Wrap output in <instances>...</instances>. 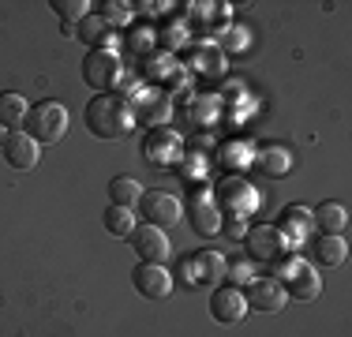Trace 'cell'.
<instances>
[{"label": "cell", "mask_w": 352, "mask_h": 337, "mask_svg": "<svg viewBox=\"0 0 352 337\" xmlns=\"http://www.w3.org/2000/svg\"><path fill=\"white\" fill-rule=\"evenodd\" d=\"M131 124H135V116H131V105L124 98H116V94L90 98V105H87L90 135H98V139H124L131 131Z\"/></svg>", "instance_id": "obj_1"}, {"label": "cell", "mask_w": 352, "mask_h": 337, "mask_svg": "<svg viewBox=\"0 0 352 337\" xmlns=\"http://www.w3.org/2000/svg\"><path fill=\"white\" fill-rule=\"evenodd\" d=\"M274 281L285 289V296H292V300H315L318 292H322V281H318V274H315V266L311 263H304V259H278L274 263Z\"/></svg>", "instance_id": "obj_2"}, {"label": "cell", "mask_w": 352, "mask_h": 337, "mask_svg": "<svg viewBox=\"0 0 352 337\" xmlns=\"http://www.w3.org/2000/svg\"><path fill=\"white\" fill-rule=\"evenodd\" d=\"M23 128H27V135L38 142V146L60 142L64 131H68V109H64L60 101H38V105H30Z\"/></svg>", "instance_id": "obj_3"}, {"label": "cell", "mask_w": 352, "mask_h": 337, "mask_svg": "<svg viewBox=\"0 0 352 337\" xmlns=\"http://www.w3.org/2000/svg\"><path fill=\"white\" fill-rule=\"evenodd\" d=\"M124 79V61L113 49H90L87 61H82V83L94 87L98 94H109L116 83Z\"/></svg>", "instance_id": "obj_4"}, {"label": "cell", "mask_w": 352, "mask_h": 337, "mask_svg": "<svg viewBox=\"0 0 352 337\" xmlns=\"http://www.w3.org/2000/svg\"><path fill=\"white\" fill-rule=\"evenodd\" d=\"M244 248H248L251 259H258V263H270V266L278 263V259L289 255V243H285V236L278 232V225H266V221L248 225Z\"/></svg>", "instance_id": "obj_5"}, {"label": "cell", "mask_w": 352, "mask_h": 337, "mask_svg": "<svg viewBox=\"0 0 352 337\" xmlns=\"http://www.w3.org/2000/svg\"><path fill=\"white\" fill-rule=\"evenodd\" d=\"M255 188H251L248 180H236V176H225L221 184H217V195H214V206L221 210V214H232V217H248L251 210H255Z\"/></svg>", "instance_id": "obj_6"}, {"label": "cell", "mask_w": 352, "mask_h": 337, "mask_svg": "<svg viewBox=\"0 0 352 337\" xmlns=\"http://www.w3.org/2000/svg\"><path fill=\"white\" fill-rule=\"evenodd\" d=\"M131 248H135V255H139V263H157V266H165V259L173 255V243H169V236H165V229H157V225H135L131 229Z\"/></svg>", "instance_id": "obj_7"}, {"label": "cell", "mask_w": 352, "mask_h": 337, "mask_svg": "<svg viewBox=\"0 0 352 337\" xmlns=\"http://www.w3.org/2000/svg\"><path fill=\"white\" fill-rule=\"evenodd\" d=\"M139 206H142L146 225H157V229L180 225V217H184V202L176 195H169V191H142Z\"/></svg>", "instance_id": "obj_8"}, {"label": "cell", "mask_w": 352, "mask_h": 337, "mask_svg": "<svg viewBox=\"0 0 352 337\" xmlns=\"http://www.w3.org/2000/svg\"><path fill=\"white\" fill-rule=\"evenodd\" d=\"M248 315V300L236 285H221V289L210 292V318L221 326H236L240 318Z\"/></svg>", "instance_id": "obj_9"}, {"label": "cell", "mask_w": 352, "mask_h": 337, "mask_svg": "<svg viewBox=\"0 0 352 337\" xmlns=\"http://www.w3.org/2000/svg\"><path fill=\"white\" fill-rule=\"evenodd\" d=\"M244 300H248V311H266V315H274V311L285 307L289 296H285V289L274 281V277H251Z\"/></svg>", "instance_id": "obj_10"}, {"label": "cell", "mask_w": 352, "mask_h": 337, "mask_svg": "<svg viewBox=\"0 0 352 337\" xmlns=\"http://www.w3.org/2000/svg\"><path fill=\"white\" fill-rule=\"evenodd\" d=\"M131 281H135L139 296H146V300H165L173 292L169 270L157 266V263H139L135 270H131Z\"/></svg>", "instance_id": "obj_11"}, {"label": "cell", "mask_w": 352, "mask_h": 337, "mask_svg": "<svg viewBox=\"0 0 352 337\" xmlns=\"http://www.w3.org/2000/svg\"><path fill=\"white\" fill-rule=\"evenodd\" d=\"M142 154H146V162H154V165H173L176 157H180V135H176L173 128L150 131L146 139H142Z\"/></svg>", "instance_id": "obj_12"}, {"label": "cell", "mask_w": 352, "mask_h": 337, "mask_svg": "<svg viewBox=\"0 0 352 337\" xmlns=\"http://www.w3.org/2000/svg\"><path fill=\"white\" fill-rule=\"evenodd\" d=\"M0 150H4V162L12 168H34L38 157H41V146L27 131H8V139H4Z\"/></svg>", "instance_id": "obj_13"}, {"label": "cell", "mask_w": 352, "mask_h": 337, "mask_svg": "<svg viewBox=\"0 0 352 337\" xmlns=\"http://www.w3.org/2000/svg\"><path fill=\"white\" fill-rule=\"evenodd\" d=\"M188 217H191V229H195L199 236H214L217 229H221V210L214 206V199L210 195H203V191H199L195 199L188 202Z\"/></svg>", "instance_id": "obj_14"}, {"label": "cell", "mask_w": 352, "mask_h": 337, "mask_svg": "<svg viewBox=\"0 0 352 337\" xmlns=\"http://www.w3.org/2000/svg\"><path fill=\"white\" fill-rule=\"evenodd\" d=\"M169 113H173V101L162 94V90H150V94H139L135 98V105H131V116H139V120H146V124H165L169 120Z\"/></svg>", "instance_id": "obj_15"}, {"label": "cell", "mask_w": 352, "mask_h": 337, "mask_svg": "<svg viewBox=\"0 0 352 337\" xmlns=\"http://www.w3.org/2000/svg\"><path fill=\"white\" fill-rule=\"evenodd\" d=\"M307 229H311V210H307V206H300V202L285 206L281 225H278V232L285 236V243H289V248H296V243L307 236Z\"/></svg>", "instance_id": "obj_16"}, {"label": "cell", "mask_w": 352, "mask_h": 337, "mask_svg": "<svg viewBox=\"0 0 352 337\" xmlns=\"http://www.w3.org/2000/svg\"><path fill=\"white\" fill-rule=\"evenodd\" d=\"M311 225L322 236H341L349 225V210L341 206V202H318V206L311 210Z\"/></svg>", "instance_id": "obj_17"}, {"label": "cell", "mask_w": 352, "mask_h": 337, "mask_svg": "<svg viewBox=\"0 0 352 337\" xmlns=\"http://www.w3.org/2000/svg\"><path fill=\"white\" fill-rule=\"evenodd\" d=\"M311 255H315L318 266H341L349 255V243H345V236H322L318 232L311 240Z\"/></svg>", "instance_id": "obj_18"}, {"label": "cell", "mask_w": 352, "mask_h": 337, "mask_svg": "<svg viewBox=\"0 0 352 337\" xmlns=\"http://www.w3.org/2000/svg\"><path fill=\"white\" fill-rule=\"evenodd\" d=\"M27 113H30V105L23 94H15V90H4V94H0V128H8V131L23 128Z\"/></svg>", "instance_id": "obj_19"}, {"label": "cell", "mask_w": 352, "mask_h": 337, "mask_svg": "<svg viewBox=\"0 0 352 337\" xmlns=\"http://www.w3.org/2000/svg\"><path fill=\"white\" fill-rule=\"evenodd\" d=\"M142 199V184L135 180V176H113V184H109V202L113 206H139Z\"/></svg>", "instance_id": "obj_20"}, {"label": "cell", "mask_w": 352, "mask_h": 337, "mask_svg": "<svg viewBox=\"0 0 352 337\" xmlns=\"http://www.w3.org/2000/svg\"><path fill=\"white\" fill-rule=\"evenodd\" d=\"M258 165L270 176H289L292 173V154L285 146H266L263 154H258Z\"/></svg>", "instance_id": "obj_21"}, {"label": "cell", "mask_w": 352, "mask_h": 337, "mask_svg": "<svg viewBox=\"0 0 352 337\" xmlns=\"http://www.w3.org/2000/svg\"><path fill=\"white\" fill-rule=\"evenodd\" d=\"M102 217H105L109 236H131V229H135V214H131L128 206H113V202H109V210Z\"/></svg>", "instance_id": "obj_22"}, {"label": "cell", "mask_w": 352, "mask_h": 337, "mask_svg": "<svg viewBox=\"0 0 352 337\" xmlns=\"http://www.w3.org/2000/svg\"><path fill=\"white\" fill-rule=\"evenodd\" d=\"M225 266H229V263H225L217 251H199V255H195V277H199V281H221Z\"/></svg>", "instance_id": "obj_23"}, {"label": "cell", "mask_w": 352, "mask_h": 337, "mask_svg": "<svg viewBox=\"0 0 352 337\" xmlns=\"http://www.w3.org/2000/svg\"><path fill=\"white\" fill-rule=\"evenodd\" d=\"M75 34H79V41H82V45H90V49H105V41H113V38H109V27L98 19V15H87Z\"/></svg>", "instance_id": "obj_24"}, {"label": "cell", "mask_w": 352, "mask_h": 337, "mask_svg": "<svg viewBox=\"0 0 352 337\" xmlns=\"http://www.w3.org/2000/svg\"><path fill=\"white\" fill-rule=\"evenodd\" d=\"M49 8H53V12L60 15V23H68V27H72V23L79 27V23L90 15V4H87V0H53Z\"/></svg>", "instance_id": "obj_25"}, {"label": "cell", "mask_w": 352, "mask_h": 337, "mask_svg": "<svg viewBox=\"0 0 352 337\" xmlns=\"http://www.w3.org/2000/svg\"><path fill=\"white\" fill-rule=\"evenodd\" d=\"M98 19L105 23V27H116V23H128L131 19V4H124V0H105L102 12H98Z\"/></svg>", "instance_id": "obj_26"}, {"label": "cell", "mask_w": 352, "mask_h": 337, "mask_svg": "<svg viewBox=\"0 0 352 337\" xmlns=\"http://www.w3.org/2000/svg\"><path fill=\"white\" fill-rule=\"evenodd\" d=\"M191 64H195V72H206V75H221V53H210V49H199L195 56H191Z\"/></svg>", "instance_id": "obj_27"}, {"label": "cell", "mask_w": 352, "mask_h": 337, "mask_svg": "<svg viewBox=\"0 0 352 337\" xmlns=\"http://www.w3.org/2000/svg\"><path fill=\"white\" fill-rule=\"evenodd\" d=\"M217 232H225L229 240H244V232H248V221L244 217H232V214H225L221 217V229Z\"/></svg>", "instance_id": "obj_28"}, {"label": "cell", "mask_w": 352, "mask_h": 337, "mask_svg": "<svg viewBox=\"0 0 352 337\" xmlns=\"http://www.w3.org/2000/svg\"><path fill=\"white\" fill-rule=\"evenodd\" d=\"M225 277H229V281L240 289V285H248V281H251V270H248L244 263H232V266H225Z\"/></svg>", "instance_id": "obj_29"}, {"label": "cell", "mask_w": 352, "mask_h": 337, "mask_svg": "<svg viewBox=\"0 0 352 337\" xmlns=\"http://www.w3.org/2000/svg\"><path fill=\"white\" fill-rule=\"evenodd\" d=\"M225 49H244L248 45V30H225Z\"/></svg>", "instance_id": "obj_30"}, {"label": "cell", "mask_w": 352, "mask_h": 337, "mask_svg": "<svg viewBox=\"0 0 352 337\" xmlns=\"http://www.w3.org/2000/svg\"><path fill=\"white\" fill-rule=\"evenodd\" d=\"M131 45H135L139 53H142L146 45H154V30H135V34H131Z\"/></svg>", "instance_id": "obj_31"}, {"label": "cell", "mask_w": 352, "mask_h": 337, "mask_svg": "<svg viewBox=\"0 0 352 337\" xmlns=\"http://www.w3.org/2000/svg\"><path fill=\"white\" fill-rule=\"evenodd\" d=\"M4 139H8V128H0V146H4Z\"/></svg>", "instance_id": "obj_32"}]
</instances>
